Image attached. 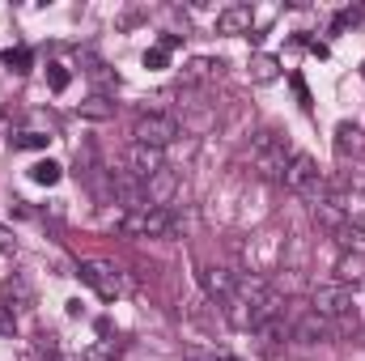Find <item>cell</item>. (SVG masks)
Returning a JSON list of instances; mask_svg holds the SVG:
<instances>
[{"mask_svg": "<svg viewBox=\"0 0 365 361\" xmlns=\"http://www.w3.org/2000/svg\"><path fill=\"white\" fill-rule=\"evenodd\" d=\"M280 187L284 191H293L297 200H306L310 208L319 204V200H327L331 195V187L323 179V171H319V162L310 158V153H293V162L284 166V175H280Z\"/></svg>", "mask_w": 365, "mask_h": 361, "instance_id": "cell-1", "label": "cell"}, {"mask_svg": "<svg viewBox=\"0 0 365 361\" xmlns=\"http://www.w3.org/2000/svg\"><path fill=\"white\" fill-rule=\"evenodd\" d=\"M293 153H297V149H293L284 136H276V132H259V136L251 141V166L272 183H280L284 166L293 162Z\"/></svg>", "mask_w": 365, "mask_h": 361, "instance_id": "cell-2", "label": "cell"}, {"mask_svg": "<svg viewBox=\"0 0 365 361\" xmlns=\"http://www.w3.org/2000/svg\"><path fill=\"white\" fill-rule=\"evenodd\" d=\"M179 136H182L179 119H175V115H162V111L140 115L136 128H132V141H136V145H149V149H166V145H175Z\"/></svg>", "mask_w": 365, "mask_h": 361, "instance_id": "cell-3", "label": "cell"}, {"mask_svg": "<svg viewBox=\"0 0 365 361\" xmlns=\"http://www.w3.org/2000/svg\"><path fill=\"white\" fill-rule=\"evenodd\" d=\"M319 319H349L357 310L353 302V285H340V280H327V285H314V306H310Z\"/></svg>", "mask_w": 365, "mask_h": 361, "instance_id": "cell-4", "label": "cell"}, {"mask_svg": "<svg viewBox=\"0 0 365 361\" xmlns=\"http://www.w3.org/2000/svg\"><path fill=\"white\" fill-rule=\"evenodd\" d=\"M77 276L90 285L102 302H115V298H123V293H128V285H123L119 268H110V264H102V260H86V264L77 268Z\"/></svg>", "mask_w": 365, "mask_h": 361, "instance_id": "cell-5", "label": "cell"}, {"mask_svg": "<svg viewBox=\"0 0 365 361\" xmlns=\"http://www.w3.org/2000/svg\"><path fill=\"white\" fill-rule=\"evenodd\" d=\"M128 234H140V238H170L175 234V217L166 208H136V213H123L119 221Z\"/></svg>", "mask_w": 365, "mask_h": 361, "instance_id": "cell-6", "label": "cell"}, {"mask_svg": "<svg viewBox=\"0 0 365 361\" xmlns=\"http://www.w3.org/2000/svg\"><path fill=\"white\" fill-rule=\"evenodd\" d=\"M123 171L132 175L136 183H149L158 171H166V153L162 149H149V145H128V153H123Z\"/></svg>", "mask_w": 365, "mask_h": 361, "instance_id": "cell-7", "label": "cell"}, {"mask_svg": "<svg viewBox=\"0 0 365 361\" xmlns=\"http://www.w3.org/2000/svg\"><path fill=\"white\" fill-rule=\"evenodd\" d=\"M0 306H4V310H13V315H26V310L34 306V289H30V280L13 272V276L0 285Z\"/></svg>", "mask_w": 365, "mask_h": 361, "instance_id": "cell-8", "label": "cell"}, {"mask_svg": "<svg viewBox=\"0 0 365 361\" xmlns=\"http://www.w3.org/2000/svg\"><path fill=\"white\" fill-rule=\"evenodd\" d=\"M297 345H323V340H331V323L327 319H319L314 310H306V315H297L293 319V332H289Z\"/></svg>", "mask_w": 365, "mask_h": 361, "instance_id": "cell-9", "label": "cell"}, {"mask_svg": "<svg viewBox=\"0 0 365 361\" xmlns=\"http://www.w3.org/2000/svg\"><path fill=\"white\" fill-rule=\"evenodd\" d=\"M251 26H255V9L251 4H230V9L217 13V30L221 34H251Z\"/></svg>", "mask_w": 365, "mask_h": 361, "instance_id": "cell-10", "label": "cell"}, {"mask_svg": "<svg viewBox=\"0 0 365 361\" xmlns=\"http://www.w3.org/2000/svg\"><path fill=\"white\" fill-rule=\"evenodd\" d=\"M175 187H179V175L166 166V171H158L153 179L145 183V204L149 208H166L170 204V195H175Z\"/></svg>", "mask_w": 365, "mask_h": 361, "instance_id": "cell-11", "label": "cell"}, {"mask_svg": "<svg viewBox=\"0 0 365 361\" xmlns=\"http://www.w3.org/2000/svg\"><path fill=\"white\" fill-rule=\"evenodd\" d=\"M200 280H204V293H208V298H217V302H230V298H234V289H238L234 272H225V268H204V272H200Z\"/></svg>", "mask_w": 365, "mask_h": 361, "instance_id": "cell-12", "label": "cell"}, {"mask_svg": "<svg viewBox=\"0 0 365 361\" xmlns=\"http://www.w3.org/2000/svg\"><path fill=\"white\" fill-rule=\"evenodd\" d=\"M314 217H319L327 230H336V234H340V230H344V221L353 217V208H349L340 195H327V200H319V204H314Z\"/></svg>", "mask_w": 365, "mask_h": 361, "instance_id": "cell-13", "label": "cell"}, {"mask_svg": "<svg viewBox=\"0 0 365 361\" xmlns=\"http://www.w3.org/2000/svg\"><path fill=\"white\" fill-rule=\"evenodd\" d=\"M357 145H361V128H357V123H349V119H344V123H336V158H349Z\"/></svg>", "mask_w": 365, "mask_h": 361, "instance_id": "cell-14", "label": "cell"}, {"mask_svg": "<svg viewBox=\"0 0 365 361\" xmlns=\"http://www.w3.org/2000/svg\"><path fill=\"white\" fill-rule=\"evenodd\" d=\"M340 243H344V247H357V251H365V208H361V213H353V217L344 221Z\"/></svg>", "mask_w": 365, "mask_h": 361, "instance_id": "cell-15", "label": "cell"}, {"mask_svg": "<svg viewBox=\"0 0 365 361\" xmlns=\"http://www.w3.org/2000/svg\"><path fill=\"white\" fill-rule=\"evenodd\" d=\"M77 115H81V119H110V115H115V102L102 98V93H90V98L77 106Z\"/></svg>", "mask_w": 365, "mask_h": 361, "instance_id": "cell-16", "label": "cell"}, {"mask_svg": "<svg viewBox=\"0 0 365 361\" xmlns=\"http://www.w3.org/2000/svg\"><path fill=\"white\" fill-rule=\"evenodd\" d=\"M276 77H280V60H276V56H255V60H251V81L268 86Z\"/></svg>", "mask_w": 365, "mask_h": 361, "instance_id": "cell-17", "label": "cell"}, {"mask_svg": "<svg viewBox=\"0 0 365 361\" xmlns=\"http://www.w3.org/2000/svg\"><path fill=\"white\" fill-rule=\"evenodd\" d=\"M361 276H365L361 255H344V260L336 264V280H340V285H353V280H361Z\"/></svg>", "mask_w": 365, "mask_h": 361, "instance_id": "cell-18", "label": "cell"}, {"mask_svg": "<svg viewBox=\"0 0 365 361\" xmlns=\"http://www.w3.org/2000/svg\"><path fill=\"white\" fill-rule=\"evenodd\" d=\"M4 64H9V73H30L34 51H30V47H9V51H4Z\"/></svg>", "mask_w": 365, "mask_h": 361, "instance_id": "cell-19", "label": "cell"}, {"mask_svg": "<svg viewBox=\"0 0 365 361\" xmlns=\"http://www.w3.org/2000/svg\"><path fill=\"white\" fill-rule=\"evenodd\" d=\"M60 171H64V166L47 158V162H34V166H30V179L43 183V187H51V183H60Z\"/></svg>", "mask_w": 365, "mask_h": 361, "instance_id": "cell-20", "label": "cell"}, {"mask_svg": "<svg viewBox=\"0 0 365 361\" xmlns=\"http://www.w3.org/2000/svg\"><path fill=\"white\" fill-rule=\"evenodd\" d=\"M115 353H119V340H110V336H102V340L93 345L90 353H86V361H110Z\"/></svg>", "mask_w": 365, "mask_h": 361, "instance_id": "cell-21", "label": "cell"}, {"mask_svg": "<svg viewBox=\"0 0 365 361\" xmlns=\"http://www.w3.org/2000/svg\"><path fill=\"white\" fill-rule=\"evenodd\" d=\"M47 132H21V136H13V149H47Z\"/></svg>", "mask_w": 365, "mask_h": 361, "instance_id": "cell-22", "label": "cell"}, {"mask_svg": "<svg viewBox=\"0 0 365 361\" xmlns=\"http://www.w3.org/2000/svg\"><path fill=\"white\" fill-rule=\"evenodd\" d=\"M47 86L56 93H64L68 90V68H64V64H47Z\"/></svg>", "mask_w": 365, "mask_h": 361, "instance_id": "cell-23", "label": "cell"}, {"mask_svg": "<svg viewBox=\"0 0 365 361\" xmlns=\"http://www.w3.org/2000/svg\"><path fill=\"white\" fill-rule=\"evenodd\" d=\"M166 64H170V56H166L162 47H149V51H145V68H166Z\"/></svg>", "mask_w": 365, "mask_h": 361, "instance_id": "cell-24", "label": "cell"}, {"mask_svg": "<svg viewBox=\"0 0 365 361\" xmlns=\"http://www.w3.org/2000/svg\"><path fill=\"white\" fill-rule=\"evenodd\" d=\"M0 336H17V315L0 306Z\"/></svg>", "mask_w": 365, "mask_h": 361, "instance_id": "cell-25", "label": "cell"}, {"mask_svg": "<svg viewBox=\"0 0 365 361\" xmlns=\"http://www.w3.org/2000/svg\"><path fill=\"white\" fill-rule=\"evenodd\" d=\"M353 21H361V9H344V13H336V26H331V30H344V26H353Z\"/></svg>", "mask_w": 365, "mask_h": 361, "instance_id": "cell-26", "label": "cell"}, {"mask_svg": "<svg viewBox=\"0 0 365 361\" xmlns=\"http://www.w3.org/2000/svg\"><path fill=\"white\" fill-rule=\"evenodd\" d=\"M187 357L191 361H238V357H230V353H221V349H217V353H195V349H191Z\"/></svg>", "mask_w": 365, "mask_h": 361, "instance_id": "cell-27", "label": "cell"}, {"mask_svg": "<svg viewBox=\"0 0 365 361\" xmlns=\"http://www.w3.org/2000/svg\"><path fill=\"white\" fill-rule=\"evenodd\" d=\"M293 90H297V98H302V102L310 106V93H306V81H302V77H293Z\"/></svg>", "mask_w": 365, "mask_h": 361, "instance_id": "cell-28", "label": "cell"}, {"mask_svg": "<svg viewBox=\"0 0 365 361\" xmlns=\"http://www.w3.org/2000/svg\"><path fill=\"white\" fill-rule=\"evenodd\" d=\"M0 251H9V255H13V251H17V243H13V238H9V234H4V230H0Z\"/></svg>", "mask_w": 365, "mask_h": 361, "instance_id": "cell-29", "label": "cell"}, {"mask_svg": "<svg viewBox=\"0 0 365 361\" xmlns=\"http://www.w3.org/2000/svg\"><path fill=\"white\" fill-rule=\"evenodd\" d=\"M56 361H86V357H56Z\"/></svg>", "mask_w": 365, "mask_h": 361, "instance_id": "cell-30", "label": "cell"}, {"mask_svg": "<svg viewBox=\"0 0 365 361\" xmlns=\"http://www.w3.org/2000/svg\"><path fill=\"white\" fill-rule=\"evenodd\" d=\"M357 187H365V175H361V179H357Z\"/></svg>", "mask_w": 365, "mask_h": 361, "instance_id": "cell-31", "label": "cell"}]
</instances>
